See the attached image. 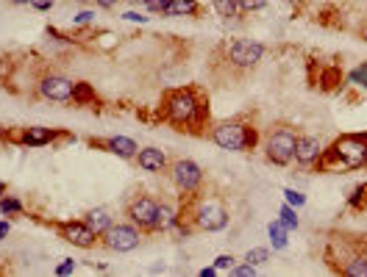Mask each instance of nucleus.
Instances as JSON below:
<instances>
[{"label": "nucleus", "instance_id": "obj_1", "mask_svg": "<svg viewBox=\"0 0 367 277\" xmlns=\"http://www.w3.org/2000/svg\"><path fill=\"white\" fill-rule=\"evenodd\" d=\"M159 117L178 130L203 128L209 123V97H203L195 86L167 89L159 100Z\"/></svg>", "mask_w": 367, "mask_h": 277}, {"label": "nucleus", "instance_id": "obj_2", "mask_svg": "<svg viewBox=\"0 0 367 277\" xmlns=\"http://www.w3.org/2000/svg\"><path fill=\"white\" fill-rule=\"evenodd\" d=\"M314 166L320 172H354L367 166V133L336 136L329 147H323V155Z\"/></svg>", "mask_w": 367, "mask_h": 277}, {"label": "nucleus", "instance_id": "obj_3", "mask_svg": "<svg viewBox=\"0 0 367 277\" xmlns=\"http://www.w3.org/2000/svg\"><path fill=\"white\" fill-rule=\"evenodd\" d=\"M181 216L203 233H217L223 227H229V205L223 203L220 194H206L203 188H198L195 194H187V208L181 211Z\"/></svg>", "mask_w": 367, "mask_h": 277}, {"label": "nucleus", "instance_id": "obj_4", "mask_svg": "<svg viewBox=\"0 0 367 277\" xmlns=\"http://www.w3.org/2000/svg\"><path fill=\"white\" fill-rule=\"evenodd\" d=\"M209 139L220 147V150H231V153H248L256 150L259 145V128L242 120H226L209 128Z\"/></svg>", "mask_w": 367, "mask_h": 277}, {"label": "nucleus", "instance_id": "obj_5", "mask_svg": "<svg viewBox=\"0 0 367 277\" xmlns=\"http://www.w3.org/2000/svg\"><path fill=\"white\" fill-rule=\"evenodd\" d=\"M295 139L298 133L290 125H278L265 139V158L275 166H290L295 161Z\"/></svg>", "mask_w": 367, "mask_h": 277}, {"label": "nucleus", "instance_id": "obj_6", "mask_svg": "<svg viewBox=\"0 0 367 277\" xmlns=\"http://www.w3.org/2000/svg\"><path fill=\"white\" fill-rule=\"evenodd\" d=\"M167 172H170L172 186L181 194H195L198 188H203V169H200L192 158H175V161H170Z\"/></svg>", "mask_w": 367, "mask_h": 277}, {"label": "nucleus", "instance_id": "obj_7", "mask_svg": "<svg viewBox=\"0 0 367 277\" xmlns=\"http://www.w3.org/2000/svg\"><path fill=\"white\" fill-rule=\"evenodd\" d=\"M262 59H265V45L256 39H234L226 47V62L234 69H253Z\"/></svg>", "mask_w": 367, "mask_h": 277}, {"label": "nucleus", "instance_id": "obj_8", "mask_svg": "<svg viewBox=\"0 0 367 277\" xmlns=\"http://www.w3.org/2000/svg\"><path fill=\"white\" fill-rule=\"evenodd\" d=\"M100 244L111 252H131L142 244V230L131 222H117L100 236Z\"/></svg>", "mask_w": 367, "mask_h": 277}, {"label": "nucleus", "instance_id": "obj_9", "mask_svg": "<svg viewBox=\"0 0 367 277\" xmlns=\"http://www.w3.org/2000/svg\"><path fill=\"white\" fill-rule=\"evenodd\" d=\"M156 208H159V200H153L150 194H136L133 200H128V205H126V216L142 233H153Z\"/></svg>", "mask_w": 367, "mask_h": 277}, {"label": "nucleus", "instance_id": "obj_10", "mask_svg": "<svg viewBox=\"0 0 367 277\" xmlns=\"http://www.w3.org/2000/svg\"><path fill=\"white\" fill-rule=\"evenodd\" d=\"M56 230H59V239H65L67 244H72V247H81V249H89V247H95L100 242V236L84 222V219L59 222Z\"/></svg>", "mask_w": 367, "mask_h": 277}, {"label": "nucleus", "instance_id": "obj_11", "mask_svg": "<svg viewBox=\"0 0 367 277\" xmlns=\"http://www.w3.org/2000/svg\"><path fill=\"white\" fill-rule=\"evenodd\" d=\"M36 86H39V94H42L45 100L70 103V100H72V86H75V81H70V78L59 75V72H48V75L39 78Z\"/></svg>", "mask_w": 367, "mask_h": 277}, {"label": "nucleus", "instance_id": "obj_12", "mask_svg": "<svg viewBox=\"0 0 367 277\" xmlns=\"http://www.w3.org/2000/svg\"><path fill=\"white\" fill-rule=\"evenodd\" d=\"M11 136V133H9ZM67 133L62 130H53V128H42V125H31V128H23L20 133H14L11 139L17 142V145H23V147H45V145H50V142H56V139H62Z\"/></svg>", "mask_w": 367, "mask_h": 277}, {"label": "nucleus", "instance_id": "obj_13", "mask_svg": "<svg viewBox=\"0 0 367 277\" xmlns=\"http://www.w3.org/2000/svg\"><path fill=\"white\" fill-rule=\"evenodd\" d=\"M133 161L139 164V169L153 172V175L167 172V166H170V158H167V153L165 150H159V147H142V150H136Z\"/></svg>", "mask_w": 367, "mask_h": 277}, {"label": "nucleus", "instance_id": "obj_14", "mask_svg": "<svg viewBox=\"0 0 367 277\" xmlns=\"http://www.w3.org/2000/svg\"><path fill=\"white\" fill-rule=\"evenodd\" d=\"M92 147H103L106 153L117 155V158H126V161H131L133 155H136V142L133 139H128V136H109V139H103V142H89Z\"/></svg>", "mask_w": 367, "mask_h": 277}, {"label": "nucleus", "instance_id": "obj_15", "mask_svg": "<svg viewBox=\"0 0 367 277\" xmlns=\"http://www.w3.org/2000/svg\"><path fill=\"white\" fill-rule=\"evenodd\" d=\"M323 155V145L314 136H298L295 139V161L300 166H314Z\"/></svg>", "mask_w": 367, "mask_h": 277}, {"label": "nucleus", "instance_id": "obj_16", "mask_svg": "<svg viewBox=\"0 0 367 277\" xmlns=\"http://www.w3.org/2000/svg\"><path fill=\"white\" fill-rule=\"evenodd\" d=\"M181 222V211L170 203H159L156 208V225H153V233H170L175 225Z\"/></svg>", "mask_w": 367, "mask_h": 277}, {"label": "nucleus", "instance_id": "obj_17", "mask_svg": "<svg viewBox=\"0 0 367 277\" xmlns=\"http://www.w3.org/2000/svg\"><path fill=\"white\" fill-rule=\"evenodd\" d=\"M200 3L198 0H170L165 9V17H198Z\"/></svg>", "mask_w": 367, "mask_h": 277}, {"label": "nucleus", "instance_id": "obj_18", "mask_svg": "<svg viewBox=\"0 0 367 277\" xmlns=\"http://www.w3.org/2000/svg\"><path fill=\"white\" fill-rule=\"evenodd\" d=\"M84 222L98 233V236H103L111 225H114V219H111V214L106 211V208H92V211H87V216H84Z\"/></svg>", "mask_w": 367, "mask_h": 277}, {"label": "nucleus", "instance_id": "obj_19", "mask_svg": "<svg viewBox=\"0 0 367 277\" xmlns=\"http://www.w3.org/2000/svg\"><path fill=\"white\" fill-rule=\"evenodd\" d=\"M70 103H75V106H95V103H98V92H95L92 84L75 81V86H72V100H70Z\"/></svg>", "mask_w": 367, "mask_h": 277}, {"label": "nucleus", "instance_id": "obj_20", "mask_svg": "<svg viewBox=\"0 0 367 277\" xmlns=\"http://www.w3.org/2000/svg\"><path fill=\"white\" fill-rule=\"evenodd\" d=\"M345 277H367V258L365 255H354L351 261H345L342 264V269H339Z\"/></svg>", "mask_w": 367, "mask_h": 277}, {"label": "nucleus", "instance_id": "obj_21", "mask_svg": "<svg viewBox=\"0 0 367 277\" xmlns=\"http://www.w3.org/2000/svg\"><path fill=\"white\" fill-rule=\"evenodd\" d=\"M212 9H214V11H217V17H223V20H234V17H239V14H242L236 0H212Z\"/></svg>", "mask_w": 367, "mask_h": 277}, {"label": "nucleus", "instance_id": "obj_22", "mask_svg": "<svg viewBox=\"0 0 367 277\" xmlns=\"http://www.w3.org/2000/svg\"><path fill=\"white\" fill-rule=\"evenodd\" d=\"M287 225L278 219V222H270V227H267V233H270V242H273V247L275 249H284L287 247Z\"/></svg>", "mask_w": 367, "mask_h": 277}, {"label": "nucleus", "instance_id": "obj_23", "mask_svg": "<svg viewBox=\"0 0 367 277\" xmlns=\"http://www.w3.org/2000/svg\"><path fill=\"white\" fill-rule=\"evenodd\" d=\"M0 214H3V216L23 214V203H20L17 197H9V194H3V197H0Z\"/></svg>", "mask_w": 367, "mask_h": 277}, {"label": "nucleus", "instance_id": "obj_24", "mask_svg": "<svg viewBox=\"0 0 367 277\" xmlns=\"http://www.w3.org/2000/svg\"><path fill=\"white\" fill-rule=\"evenodd\" d=\"M278 216H281V222L290 227V230H298V214H295V208L287 203L281 211H278Z\"/></svg>", "mask_w": 367, "mask_h": 277}, {"label": "nucleus", "instance_id": "obj_25", "mask_svg": "<svg viewBox=\"0 0 367 277\" xmlns=\"http://www.w3.org/2000/svg\"><path fill=\"white\" fill-rule=\"evenodd\" d=\"M348 81H351V84H356V86H362V89H367V62L359 64V67L348 75Z\"/></svg>", "mask_w": 367, "mask_h": 277}, {"label": "nucleus", "instance_id": "obj_26", "mask_svg": "<svg viewBox=\"0 0 367 277\" xmlns=\"http://www.w3.org/2000/svg\"><path fill=\"white\" fill-rule=\"evenodd\" d=\"M267 258H270V249H265V247H256V249H251V252L245 255V261H248V264H253V266L265 264Z\"/></svg>", "mask_w": 367, "mask_h": 277}, {"label": "nucleus", "instance_id": "obj_27", "mask_svg": "<svg viewBox=\"0 0 367 277\" xmlns=\"http://www.w3.org/2000/svg\"><path fill=\"white\" fill-rule=\"evenodd\" d=\"M239 3V11L242 14H253V11H262L267 6V0H236Z\"/></svg>", "mask_w": 367, "mask_h": 277}, {"label": "nucleus", "instance_id": "obj_28", "mask_svg": "<svg viewBox=\"0 0 367 277\" xmlns=\"http://www.w3.org/2000/svg\"><path fill=\"white\" fill-rule=\"evenodd\" d=\"M167 3H170V0H142V6H145L150 14H162V17H165Z\"/></svg>", "mask_w": 367, "mask_h": 277}, {"label": "nucleus", "instance_id": "obj_29", "mask_svg": "<svg viewBox=\"0 0 367 277\" xmlns=\"http://www.w3.org/2000/svg\"><path fill=\"white\" fill-rule=\"evenodd\" d=\"M284 197H287V203H290L292 208H300V205L306 203V197H303L300 191H295V188H284Z\"/></svg>", "mask_w": 367, "mask_h": 277}, {"label": "nucleus", "instance_id": "obj_30", "mask_svg": "<svg viewBox=\"0 0 367 277\" xmlns=\"http://www.w3.org/2000/svg\"><path fill=\"white\" fill-rule=\"evenodd\" d=\"M234 264H236V258H234L231 252H229V255H217V258H214V266H217V272H223V269H229V272H231Z\"/></svg>", "mask_w": 367, "mask_h": 277}, {"label": "nucleus", "instance_id": "obj_31", "mask_svg": "<svg viewBox=\"0 0 367 277\" xmlns=\"http://www.w3.org/2000/svg\"><path fill=\"white\" fill-rule=\"evenodd\" d=\"M231 275H236V277L256 275V266H253V264H248V261H245L242 266H236V264H234V266H231Z\"/></svg>", "mask_w": 367, "mask_h": 277}, {"label": "nucleus", "instance_id": "obj_32", "mask_svg": "<svg viewBox=\"0 0 367 277\" xmlns=\"http://www.w3.org/2000/svg\"><path fill=\"white\" fill-rule=\"evenodd\" d=\"M365 194H367V186H356V188H354V197H351L348 203H351L354 208H359V203H365Z\"/></svg>", "mask_w": 367, "mask_h": 277}, {"label": "nucleus", "instance_id": "obj_33", "mask_svg": "<svg viewBox=\"0 0 367 277\" xmlns=\"http://www.w3.org/2000/svg\"><path fill=\"white\" fill-rule=\"evenodd\" d=\"M28 6H31V9H36V11H50V9L56 6V0H31Z\"/></svg>", "mask_w": 367, "mask_h": 277}, {"label": "nucleus", "instance_id": "obj_34", "mask_svg": "<svg viewBox=\"0 0 367 277\" xmlns=\"http://www.w3.org/2000/svg\"><path fill=\"white\" fill-rule=\"evenodd\" d=\"M70 272H75V261L72 258H67L65 264L56 266V275H70Z\"/></svg>", "mask_w": 367, "mask_h": 277}, {"label": "nucleus", "instance_id": "obj_35", "mask_svg": "<svg viewBox=\"0 0 367 277\" xmlns=\"http://www.w3.org/2000/svg\"><path fill=\"white\" fill-rule=\"evenodd\" d=\"M92 3H95L98 9H106V11H111V9H117V6L123 3V0H92Z\"/></svg>", "mask_w": 367, "mask_h": 277}, {"label": "nucleus", "instance_id": "obj_36", "mask_svg": "<svg viewBox=\"0 0 367 277\" xmlns=\"http://www.w3.org/2000/svg\"><path fill=\"white\" fill-rule=\"evenodd\" d=\"M92 20H95V11H81V14L75 17V23H78V26H89Z\"/></svg>", "mask_w": 367, "mask_h": 277}, {"label": "nucleus", "instance_id": "obj_37", "mask_svg": "<svg viewBox=\"0 0 367 277\" xmlns=\"http://www.w3.org/2000/svg\"><path fill=\"white\" fill-rule=\"evenodd\" d=\"M123 20H128V23H148V17L145 14H136V11H126Z\"/></svg>", "mask_w": 367, "mask_h": 277}, {"label": "nucleus", "instance_id": "obj_38", "mask_svg": "<svg viewBox=\"0 0 367 277\" xmlns=\"http://www.w3.org/2000/svg\"><path fill=\"white\" fill-rule=\"evenodd\" d=\"M9 230H11V225H9V222H0V242L9 236Z\"/></svg>", "mask_w": 367, "mask_h": 277}, {"label": "nucleus", "instance_id": "obj_39", "mask_svg": "<svg viewBox=\"0 0 367 277\" xmlns=\"http://www.w3.org/2000/svg\"><path fill=\"white\" fill-rule=\"evenodd\" d=\"M217 275V266H206V269H200V277H214Z\"/></svg>", "mask_w": 367, "mask_h": 277}, {"label": "nucleus", "instance_id": "obj_40", "mask_svg": "<svg viewBox=\"0 0 367 277\" xmlns=\"http://www.w3.org/2000/svg\"><path fill=\"white\" fill-rule=\"evenodd\" d=\"M359 36H362V42L367 45V20L362 23V26H359Z\"/></svg>", "mask_w": 367, "mask_h": 277}, {"label": "nucleus", "instance_id": "obj_41", "mask_svg": "<svg viewBox=\"0 0 367 277\" xmlns=\"http://www.w3.org/2000/svg\"><path fill=\"white\" fill-rule=\"evenodd\" d=\"M0 139H9V128H3V125H0Z\"/></svg>", "mask_w": 367, "mask_h": 277}, {"label": "nucleus", "instance_id": "obj_42", "mask_svg": "<svg viewBox=\"0 0 367 277\" xmlns=\"http://www.w3.org/2000/svg\"><path fill=\"white\" fill-rule=\"evenodd\" d=\"M9 3H14V6H26V3H31V0H9Z\"/></svg>", "mask_w": 367, "mask_h": 277}, {"label": "nucleus", "instance_id": "obj_43", "mask_svg": "<svg viewBox=\"0 0 367 277\" xmlns=\"http://www.w3.org/2000/svg\"><path fill=\"white\" fill-rule=\"evenodd\" d=\"M6 188H9V186H6V183H3V181H0V197L6 194Z\"/></svg>", "mask_w": 367, "mask_h": 277}, {"label": "nucleus", "instance_id": "obj_44", "mask_svg": "<svg viewBox=\"0 0 367 277\" xmlns=\"http://www.w3.org/2000/svg\"><path fill=\"white\" fill-rule=\"evenodd\" d=\"M75 3H92V0H75Z\"/></svg>", "mask_w": 367, "mask_h": 277}, {"label": "nucleus", "instance_id": "obj_45", "mask_svg": "<svg viewBox=\"0 0 367 277\" xmlns=\"http://www.w3.org/2000/svg\"><path fill=\"white\" fill-rule=\"evenodd\" d=\"M131 3H142V0H131Z\"/></svg>", "mask_w": 367, "mask_h": 277}]
</instances>
